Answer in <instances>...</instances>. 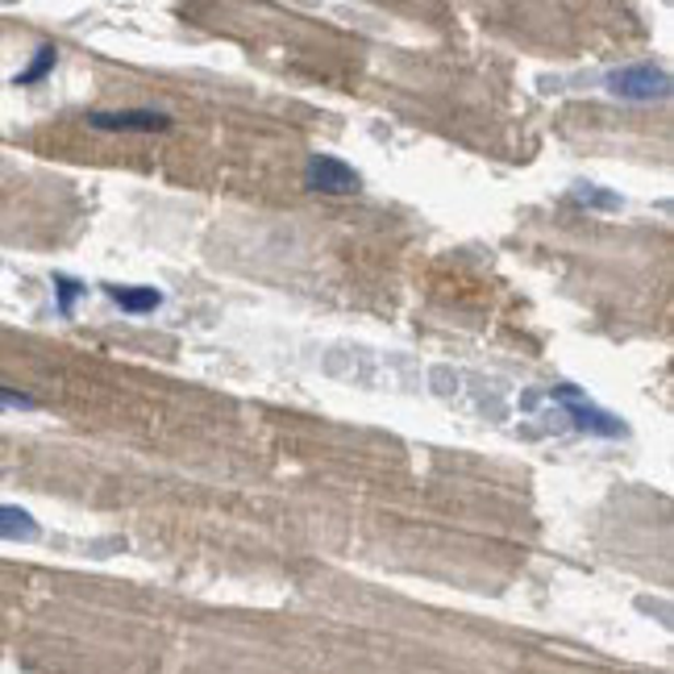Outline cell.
Returning <instances> with one entry per match:
<instances>
[{
  "label": "cell",
  "instance_id": "obj_8",
  "mask_svg": "<svg viewBox=\"0 0 674 674\" xmlns=\"http://www.w3.org/2000/svg\"><path fill=\"white\" fill-rule=\"evenodd\" d=\"M570 200L583 204V209H600V213H616V209H620V197H616V192H604V188H595V184H579Z\"/></svg>",
  "mask_w": 674,
  "mask_h": 674
},
{
  "label": "cell",
  "instance_id": "obj_5",
  "mask_svg": "<svg viewBox=\"0 0 674 674\" xmlns=\"http://www.w3.org/2000/svg\"><path fill=\"white\" fill-rule=\"evenodd\" d=\"M109 300L121 312L142 317V312H154V308L163 305V292L158 287H117V283H109Z\"/></svg>",
  "mask_w": 674,
  "mask_h": 674
},
{
  "label": "cell",
  "instance_id": "obj_3",
  "mask_svg": "<svg viewBox=\"0 0 674 674\" xmlns=\"http://www.w3.org/2000/svg\"><path fill=\"white\" fill-rule=\"evenodd\" d=\"M305 188L321 197H354L363 188V175L350 167L346 158L333 154H312L305 163Z\"/></svg>",
  "mask_w": 674,
  "mask_h": 674
},
{
  "label": "cell",
  "instance_id": "obj_4",
  "mask_svg": "<svg viewBox=\"0 0 674 674\" xmlns=\"http://www.w3.org/2000/svg\"><path fill=\"white\" fill-rule=\"evenodd\" d=\"M92 130L105 133H163L172 130V117L154 109H117V113H87L84 117Z\"/></svg>",
  "mask_w": 674,
  "mask_h": 674
},
{
  "label": "cell",
  "instance_id": "obj_2",
  "mask_svg": "<svg viewBox=\"0 0 674 674\" xmlns=\"http://www.w3.org/2000/svg\"><path fill=\"white\" fill-rule=\"evenodd\" d=\"M549 395H554V404H563L566 416L575 421V429H583V434H591V437H625L629 434V425H625L620 416L595 409L588 395L579 392V388H570V383L549 388Z\"/></svg>",
  "mask_w": 674,
  "mask_h": 674
},
{
  "label": "cell",
  "instance_id": "obj_9",
  "mask_svg": "<svg viewBox=\"0 0 674 674\" xmlns=\"http://www.w3.org/2000/svg\"><path fill=\"white\" fill-rule=\"evenodd\" d=\"M87 287L80 280H71V275H55V305H59V312L63 317H71L75 312V300L84 296Z\"/></svg>",
  "mask_w": 674,
  "mask_h": 674
},
{
  "label": "cell",
  "instance_id": "obj_1",
  "mask_svg": "<svg viewBox=\"0 0 674 674\" xmlns=\"http://www.w3.org/2000/svg\"><path fill=\"white\" fill-rule=\"evenodd\" d=\"M616 100H632V105H650V100H666L671 96V75L658 63H629L616 67L604 80Z\"/></svg>",
  "mask_w": 674,
  "mask_h": 674
},
{
  "label": "cell",
  "instance_id": "obj_7",
  "mask_svg": "<svg viewBox=\"0 0 674 674\" xmlns=\"http://www.w3.org/2000/svg\"><path fill=\"white\" fill-rule=\"evenodd\" d=\"M55 63H59V50H55V46L46 43L43 50H38V55L29 59V67H25V71H17V80H13V84H17V87H34V84H43L46 75L55 71Z\"/></svg>",
  "mask_w": 674,
  "mask_h": 674
},
{
  "label": "cell",
  "instance_id": "obj_6",
  "mask_svg": "<svg viewBox=\"0 0 674 674\" xmlns=\"http://www.w3.org/2000/svg\"><path fill=\"white\" fill-rule=\"evenodd\" d=\"M0 537H4V542H34V537H38V521H34L25 508L0 504Z\"/></svg>",
  "mask_w": 674,
  "mask_h": 674
},
{
  "label": "cell",
  "instance_id": "obj_10",
  "mask_svg": "<svg viewBox=\"0 0 674 674\" xmlns=\"http://www.w3.org/2000/svg\"><path fill=\"white\" fill-rule=\"evenodd\" d=\"M0 409H17V413H34L38 400L25 392H13V388H0Z\"/></svg>",
  "mask_w": 674,
  "mask_h": 674
}]
</instances>
